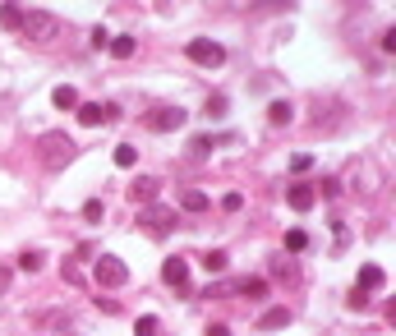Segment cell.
Wrapping results in <instances>:
<instances>
[{"instance_id":"1","label":"cell","mask_w":396,"mask_h":336,"mask_svg":"<svg viewBox=\"0 0 396 336\" xmlns=\"http://www.w3.org/2000/svg\"><path fill=\"white\" fill-rule=\"evenodd\" d=\"M23 37H28V46H51L60 37V19L51 10H28L23 14Z\"/></svg>"},{"instance_id":"2","label":"cell","mask_w":396,"mask_h":336,"mask_svg":"<svg viewBox=\"0 0 396 336\" xmlns=\"http://www.w3.org/2000/svg\"><path fill=\"white\" fill-rule=\"evenodd\" d=\"M37 153H42V161H46V170H60V166H69L74 161V138H65L60 129H51V134H42L37 138Z\"/></svg>"},{"instance_id":"3","label":"cell","mask_w":396,"mask_h":336,"mask_svg":"<svg viewBox=\"0 0 396 336\" xmlns=\"http://www.w3.org/2000/svg\"><path fill=\"white\" fill-rule=\"evenodd\" d=\"M184 56L194 65H203V69H221V65H226V46L212 42V37H194V42L184 46Z\"/></svg>"},{"instance_id":"4","label":"cell","mask_w":396,"mask_h":336,"mask_svg":"<svg viewBox=\"0 0 396 336\" xmlns=\"http://www.w3.org/2000/svg\"><path fill=\"white\" fill-rule=\"evenodd\" d=\"M138 230H148V235H166V230H175V208H162V203L138 208Z\"/></svg>"},{"instance_id":"5","label":"cell","mask_w":396,"mask_h":336,"mask_svg":"<svg viewBox=\"0 0 396 336\" xmlns=\"http://www.w3.org/2000/svg\"><path fill=\"white\" fill-rule=\"evenodd\" d=\"M92 281H97V286H111V291H116V286H124V281H129V267H124V262L116 258V254H102V258L92 262Z\"/></svg>"},{"instance_id":"6","label":"cell","mask_w":396,"mask_h":336,"mask_svg":"<svg viewBox=\"0 0 396 336\" xmlns=\"http://www.w3.org/2000/svg\"><path fill=\"white\" fill-rule=\"evenodd\" d=\"M111 120H120L116 102H78V124H111Z\"/></svg>"},{"instance_id":"7","label":"cell","mask_w":396,"mask_h":336,"mask_svg":"<svg viewBox=\"0 0 396 336\" xmlns=\"http://www.w3.org/2000/svg\"><path fill=\"white\" fill-rule=\"evenodd\" d=\"M184 120H189V115H184L180 107H153L148 111V129H153V134H170V129H180Z\"/></svg>"},{"instance_id":"8","label":"cell","mask_w":396,"mask_h":336,"mask_svg":"<svg viewBox=\"0 0 396 336\" xmlns=\"http://www.w3.org/2000/svg\"><path fill=\"white\" fill-rule=\"evenodd\" d=\"M162 281H166L170 291H189V262L184 258H166L162 262Z\"/></svg>"},{"instance_id":"9","label":"cell","mask_w":396,"mask_h":336,"mask_svg":"<svg viewBox=\"0 0 396 336\" xmlns=\"http://www.w3.org/2000/svg\"><path fill=\"white\" fill-rule=\"evenodd\" d=\"M157 189H162L157 175H138V180L129 184V199H134L138 208H148V203H157Z\"/></svg>"},{"instance_id":"10","label":"cell","mask_w":396,"mask_h":336,"mask_svg":"<svg viewBox=\"0 0 396 336\" xmlns=\"http://www.w3.org/2000/svg\"><path fill=\"white\" fill-rule=\"evenodd\" d=\"M226 143H235V134H198L189 138V157H208L212 148H226Z\"/></svg>"},{"instance_id":"11","label":"cell","mask_w":396,"mask_h":336,"mask_svg":"<svg viewBox=\"0 0 396 336\" xmlns=\"http://www.w3.org/2000/svg\"><path fill=\"white\" fill-rule=\"evenodd\" d=\"M286 203H290V208H295V212H309V208L318 203V199H314V184L295 180V184H290V189H286Z\"/></svg>"},{"instance_id":"12","label":"cell","mask_w":396,"mask_h":336,"mask_svg":"<svg viewBox=\"0 0 396 336\" xmlns=\"http://www.w3.org/2000/svg\"><path fill=\"white\" fill-rule=\"evenodd\" d=\"M382 286H387V272H382L378 262H364V267H360V281H355V291H382Z\"/></svg>"},{"instance_id":"13","label":"cell","mask_w":396,"mask_h":336,"mask_svg":"<svg viewBox=\"0 0 396 336\" xmlns=\"http://www.w3.org/2000/svg\"><path fill=\"white\" fill-rule=\"evenodd\" d=\"M23 14H28V10L14 5V0H10V5H0V28H5V32H23Z\"/></svg>"},{"instance_id":"14","label":"cell","mask_w":396,"mask_h":336,"mask_svg":"<svg viewBox=\"0 0 396 336\" xmlns=\"http://www.w3.org/2000/svg\"><path fill=\"white\" fill-rule=\"evenodd\" d=\"M180 208H184V212H208V208H212V199H208L203 189H184V194H180Z\"/></svg>"},{"instance_id":"15","label":"cell","mask_w":396,"mask_h":336,"mask_svg":"<svg viewBox=\"0 0 396 336\" xmlns=\"http://www.w3.org/2000/svg\"><path fill=\"white\" fill-rule=\"evenodd\" d=\"M258 327H263V332H276V327H290V309H281V304H276V309H267V313L258 318Z\"/></svg>"},{"instance_id":"16","label":"cell","mask_w":396,"mask_h":336,"mask_svg":"<svg viewBox=\"0 0 396 336\" xmlns=\"http://www.w3.org/2000/svg\"><path fill=\"white\" fill-rule=\"evenodd\" d=\"M134 37H129V32H120V37H111V46H107V51H111V56H116V60H129V56H134Z\"/></svg>"},{"instance_id":"17","label":"cell","mask_w":396,"mask_h":336,"mask_svg":"<svg viewBox=\"0 0 396 336\" xmlns=\"http://www.w3.org/2000/svg\"><path fill=\"white\" fill-rule=\"evenodd\" d=\"M51 102H56V107H60V111H78V92L69 88V83H60V88L51 92Z\"/></svg>"},{"instance_id":"18","label":"cell","mask_w":396,"mask_h":336,"mask_svg":"<svg viewBox=\"0 0 396 336\" xmlns=\"http://www.w3.org/2000/svg\"><path fill=\"white\" fill-rule=\"evenodd\" d=\"M235 295H244V300H263V295H267V281H235Z\"/></svg>"},{"instance_id":"19","label":"cell","mask_w":396,"mask_h":336,"mask_svg":"<svg viewBox=\"0 0 396 336\" xmlns=\"http://www.w3.org/2000/svg\"><path fill=\"white\" fill-rule=\"evenodd\" d=\"M267 120H272V124H290V120H295L290 102H272V107H267Z\"/></svg>"},{"instance_id":"20","label":"cell","mask_w":396,"mask_h":336,"mask_svg":"<svg viewBox=\"0 0 396 336\" xmlns=\"http://www.w3.org/2000/svg\"><path fill=\"white\" fill-rule=\"evenodd\" d=\"M226 249H208V254H203V267H208V272H226Z\"/></svg>"},{"instance_id":"21","label":"cell","mask_w":396,"mask_h":336,"mask_svg":"<svg viewBox=\"0 0 396 336\" xmlns=\"http://www.w3.org/2000/svg\"><path fill=\"white\" fill-rule=\"evenodd\" d=\"M42 262H46V254H42V249H23V254H19V267H23V272H37Z\"/></svg>"},{"instance_id":"22","label":"cell","mask_w":396,"mask_h":336,"mask_svg":"<svg viewBox=\"0 0 396 336\" xmlns=\"http://www.w3.org/2000/svg\"><path fill=\"white\" fill-rule=\"evenodd\" d=\"M309 249V230H286V254H305Z\"/></svg>"},{"instance_id":"23","label":"cell","mask_w":396,"mask_h":336,"mask_svg":"<svg viewBox=\"0 0 396 336\" xmlns=\"http://www.w3.org/2000/svg\"><path fill=\"white\" fill-rule=\"evenodd\" d=\"M102 216H107V208H102V199H88V203H83V221H88V226H97Z\"/></svg>"},{"instance_id":"24","label":"cell","mask_w":396,"mask_h":336,"mask_svg":"<svg viewBox=\"0 0 396 336\" xmlns=\"http://www.w3.org/2000/svg\"><path fill=\"white\" fill-rule=\"evenodd\" d=\"M134 161H138L134 143H120V148H116V166H124V170H129V166H134Z\"/></svg>"},{"instance_id":"25","label":"cell","mask_w":396,"mask_h":336,"mask_svg":"<svg viewBox=\"0 0 396 336\" xmlns=\"http://www.w3.org/2000/svg\"><path fill=\"white\" fill-rule=\"evenodd\" d=\"M318 194H322V199H336V194H341V184H336L332 175H322V180H318V189H314V199H318Z\"/></svg>"},{"instance_id":"26","label":"cell","mask_w":396,"mask_h":336,"mask_svg":"<svg viewBox=\"0 0 396 336\" xmlns=\"http://www.w3.org/2000/svg\"><path fill=\"white\" fill-rule=\"evenodd\" d=\"M134 336H157V318L153 313H143V318L134 322Z\"/></svg>"},{"instance_id":"27","label":"cell","mask_w":396,"mask_h":336,"mask_svg":"<svg viewBox=\"0 0 396 336\" xmlns=\"http://www.w3.org/2000/svg\"><path fill=\"white\" fill-rule=\"evenodd\" d=\"M332 230H336V254H341V249L351 245V226H346V221H332Z\"/></svg>"},{"instance_id":"28","label":"cell","mask_w":396,"mask_h":336,"mask_svg":"<svg viewBox=\"0 0 396 336\" xmlns=\"http://www.w3.org/2000/svg\"><path fill=\"white\" fill-rule=\"evenodd\" d=\"M309 166H314V157H309V153H295V157H290V170H295V175H305Z\"/></svg>"},{"instance_id":"29","label":"cell","mask_w":396,"mask_h":336,"mask_svg":"<svg viewBox=\"0 0 396 336\" xmlns=\"http://www.w3.org/2000/svg\"><path fill=\"white\" fill-rule=\"evenodd\" d=\"M203 111H208V115H226V97H208V107H203Z\"/></svg>"},{"instance_id":"30","label":"cell","mask_w":396,"mask_h":336,"mask_svg":"<svg viewBox=\"0 0 396 336\" xmlns=\"http://www.w3.org/2000/svg\"><path fill=\"white\" fill-rule=\"evenodd\" d=\"M92 46H97V51H102V46H111V32L102 28V23H97V28H92Z\"/></svg>"},{"instance_id":"31","label":"cell","mask_w":396,"mask_h":336,"mask_svg":"<svg viewBox=\"0 0 396 336\" xmlns=\"http://www.w3.org/2000/svg\"><path fill=\"white\" fill-rule=\"evenodd\" d=\"M221 208H226V212H240V208H244V194H226V199H221Z\"/></svg>"},{"instance_id":"32","label":"cell","mask_w":396,"mask_h":336,"mask_svg":"<svg viewBox=\"0 0 396 336\" xmlns=\"http://www.w3.org/2000/svg\"><path fill=\"white\" fill-rule=\"evenodd\" d=\"M351 309H360V313H364V309H368V295H364V291H351Z\"/></svg>"},{"instance_id":"33","label":"cell","mask_w":396,"mask_h":336,"mask_svg":"<svg viewBox=\"0 0 396 336\" xmlns=\"http://www.w3.org/2000/svg\"><path fill=\"white\" fill-rule=\"evenodd\" d=\"M382 51H387V56L396 51V28H387V32H382Z\"/></svg>"},{"instance_id":"34","label":"cell","mask_w":396,"mask_h":336,"mask_svg":"<svg viewBox=\"0 0 396 336\" xmlns=\"http://www.w3.org/2000/svg\"><path fill=\"white\" fill-rule=\"evenodd\" d=\"M208 336H230V327L226 322H208Z\"/></svg>"},{"instance_id":"35","label":"cell","mask_w":396,"mask_h":336,"mask_svg":"<svg viewBox=\"0 0 396 336\" xmlns=\"http://www.w3.org/2000/svg\"><path fill=\"white\" fill-rule=\"evenodd\" d=\"M0 291H10V267H0Z\"/></svg>"}]
</instances>
